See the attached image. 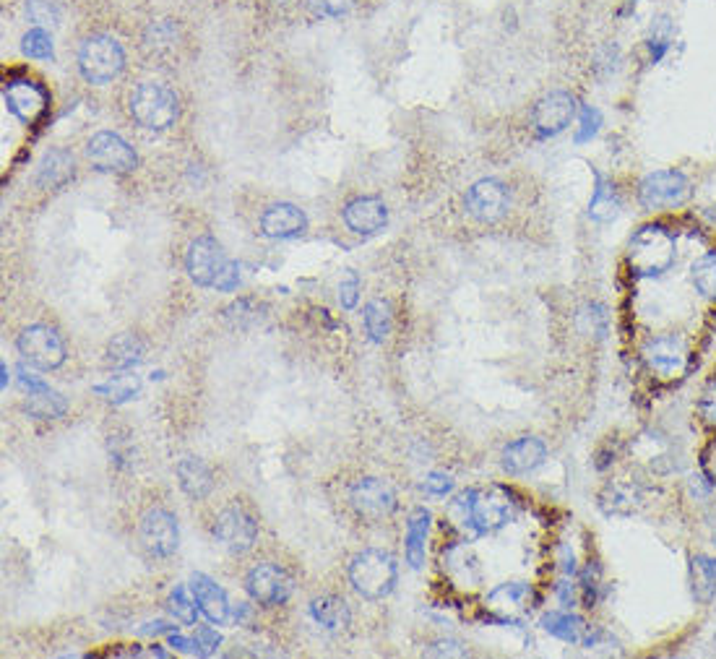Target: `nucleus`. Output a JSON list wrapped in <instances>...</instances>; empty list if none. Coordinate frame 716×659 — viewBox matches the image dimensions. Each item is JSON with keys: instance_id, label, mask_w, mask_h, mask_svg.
Masks as SVG:
<instances>
[{"instance_id": "1", "label": "nucleus", "mask_w": 716, "mask_h": 659, "mask_svg": "<svg viewBox=\"0 0 716 659\" xmlns=\"http://www.w3.org/2000/svg\"><path fill=\"white\" fill-rule=\"evenodd\" d=\"M448 521L464 540H477L511 524L519 516V501L508 488H469L448 503Z\"/></svg>"}, {"instance_id": "2", "label": "nucleus", "mask_w": 716, "mask_h": 659, "mask_svg": "<svg viewBox=\"0 0 716 659\" xmlns=\"http://www.w3.org/2000/svg\"><path fill=\"white\" fill-rule=\"evenodd\" d=\"M628 269L641 279L664 277L677 261V238L670 227L664 225H644L638 227L628 240V253H625Z\"/></svg>"}, {"instance_id": "3", "label": "nucleus", "mask_w": 716, "mask_h": 659, "mask_svg": "<svg viewBox=\"0 0 716 659\" xmlns=\"http://www.w3.org/2000/svg\"><path fill=\"white\" fill-rule=\"evenodd\" d=\"M399 563L386 550H362L349 563V584L365 600H383L394 592Z\"/></svg>"}, {"instance_id": "4", "label": "nucleus", "mask_w": 716, "mask_h": 659, "mask_svg": "<svg viewBox=\"0 0 716 659\" xmlns=\"http://www.w3.org/2000/svg\"><path fill=\"white\" fill-rule=\"evenodd\" d=\"M131 118L146 131H167L178 120V97L170 86L157 81H144L128 97Z\"/></svg>"}, {"instance_id": "5", "label": "nucleus", "mask_w": 716, "mask_h": 659, "mask_svg": "<svg viewBox=\"0 0 716 659\" xmlns=\"http://www.w3.org/2000/svg\"><path fill=\"white\" fill-rule=\"evenodd\" d=\"M125 66L120 42L107 34H92L79 47V71L89 84H110Z\"/></svg>"}, {"instance_id": "6", "label": "nucleus", "mask_w": 716, "mask_h": 659, "mask_svg": "<svg viewBox=\"0 0 716 659\" xmlns=\"http://www.w3.org/2000/svg\"><path fill=\"white\" fill-rule=\"evenodd\" d=\"M690 180L680 170H654L638 185V204L646 211H675L690 198Z\"/></svg>"}, {"instance_id": "7", "label": "nucleus", "mask_w": 716, "mask_h": 659, "mask_svg": "<svg viewBox=\"0 0 716 659\" xmlns=\"http://www.w3.org/2000/svg\"><path fill=\"white\" fill-rule=\"evenodd\" d=\"M641 360L651 376L672 381L688 370L690 350L683 337L677 334H651L641 347Z\"/></svg>"}, {"instance_id": "8", "label": "nucleus", "mask_w": 716, "mask_h": 659, "mask_svg": "<svg viewBox=\"0 0 716 659\" xmlns=\"http://www.w3.org/2000/svg\"><path fill=\"white\" fill-rule=\"evenodd\" d=\"M24 363L40 370H55L66 363V344L60 339L58 331L45 323H34L29 329H24L16 339Z\"/></svg>"}, {"instance_id": "9", "label": "nucleus", "mask_w": 716, "mask_h": 659, "mask_svg": "<svg viewBox=\"0 0 716 659\" xmlns=\"http://www.w3.org/2000/svg\"><path fill=\"white\" fill-rule=\"evenodd\" d=\"M86 157L92 159V165L102 172H115V175H128L138 167V157L133 146L123 141L118 133L102 131L89 139L86 144Z\"/></svg>"}, {"instance_id": "10", "label": "nucleus", "mask_w": 716, "mask_h": 659, "mask_svg": "<svg viewBox=\"0 0 716 659\" xmlns=\"http://www.w3.org/2000/svg\"><path fill=\"white\" fill-rule=\"evenodd\" d=\"M508 204H511L508 188L495 178L477 180L467 191V196H464L467 214L477 219V222H482V225H493V222L506 217Z\"/></svg>"}, {"instance_id": "11", "label": "nucleus", "mask_w": 716, "mask_h": 659, "mask_svg": "<svg viewBox=\"0 0 716 659\" xmlns=\"http://www.w3.org/2000/svg\"><path fill=\"white\" fill-rule=\"evenodd\" d=\"M230 266V258L224 256L222 245L214 238H196L185 253V269L188 277L198 287H217L219 277Z\"/></svg>"}, {"instance_id": "12", "label": "nucleus", "mask_w": 716, "mask_h": 659, "mask_svg": "<svg viewBox=\"0 0 716 659\" xmlns=\"http://www.w3.org/2000/svg\"><path fill=\"white\" fill-rule=\"evenodd\" d=\"M349 501H352V508L357 511V516L368 521H381L396 511L394 488H391L386 480H381V477L357 480L355 485H352Z\"/></svg>"}, {"instance_id": "13", "label": "nucleus", "mask_w": 716, "mask_h": 659, "mask_svg": "<svg viewBox=\"0 0 716 659\" xmlns=\"http://www.w3.org/2000/svg\"><path fill=\"white\" fill-rule=\"evenodd\" d=\"M576 118V99L568 92H550L532 110V126L539 139H552L571 126Z\"/></svg>"}, {"instance_id": "14", "label": "nucleus", "mask_w": 716, "mask_h": 659, "mask_svg": "<svg viewBox=\"0 0 716 659\" xmlns=\"http://www.w3.org/2000/svg\"><path fill=\"white\" fill-rule=\"evenodd\" d=\"M245 589H248L250 600L258 602V605L276 607L290 600L292 579L282 566L261 563V566H256L248 574V579H245Z\"/></svg>"}, {"instance_id": "15", "label": "nucleus", "mask_w": 716, "mask_h": 659, "mask_svg": "<svg viewBox=\"0 0 716 659\" xmlns=\"http://www.w3.org/2000/svg\"><path fill=\"white\" fill-rule=\"evenodd\" d=\"M534 602H537V594L524 581H508V584H500L487 594L490 613L495 615L498 623H508V626L519 623L524 615L532 613Z\"/></svg>"}, {"instance_id": "16", "label": "nucleus", "mask_w": 716, "mask_h": 659, "mask_svg": "<svg viewBox=\"0 0 716 659\" xmlns=\"http://www.w3.org/2000/svg\"><path fill=\"white\" fill-rule=\"evenodd\" d=\"M141 542L157 558H170L180 545L178 519L167 508H152L141 519Z\"/></svg>"}, {"instance_id": "17", "label": "nucleus", "mask_w": 716, "mask_h": 659, "mask_svg": "<svg viewBox=\"0 0 716 659\" xmlns=\"http://www.w3.org/2000/svg\"><path fill=\"white\" fill-rule=\"evenodd\" d=\"M214 534L232 553H248L258 537V521L243 506H230L217 516Z\"/></svg>"}, {"instance_id": "18", "label": "nucleus", "mask_w": 716, "mask_h": 659, "mask_svg": "<svg viewBox=\"0 0 716 659\" xmlns=\"http://www.w3.org/2000/svg\"><path fill=\"white\" fill-rule=\"evenodd\" d=\"M542 628L555 639L565 641V644H579L584 649H594L607 639V633L602 628L589 626L581 615L558 613V610L542 615Z\"/></svg>"}, {"instance_id": "19", "label": "nucleus", "mask_w": 716, "mask_h": 659, "mask_svg": "<svg viewBox=\"0 0 716 659\" xmlns=\"http://www.w3.org/2000/svg\"><path fill=\"white\" fill-rule=\"evenodd\" d=\"M3 99H6L8 110H11L16 118L27 120V123L40 118V115L45 113V107L50 105V94L45 92V86L32 79L8 81Z\"/></svg>"}, {"instance_id": "20", "label": "nucleus", "mask_w": 716, "mask_h": 659, "mask_svg": "<svg viewBox=\"0 0 716 659\" xmlns=\"http://www.w3.org/2000/svg\"><path fill=\"white\" fill-rule=\"evenodd\" d=\"M547 459V446L534 435H524V438H516L503 449V456H500V467L506 469L511 477H524L537 472Z\"/></svg>"}, {"instance_id": "21", "label": "nucleus", "mask_w": 716, "mask_h": 659, "mask_svg": "<svg viewBox=\"0 0 716 659\" xmlns=\"http://www.w3.org/2000/svg\"><path fill=\"white\" fill-rule=\"evenodd\" d=\"M646 506V488L638 482H607L599 493V508L607 516H633Z\"/></svg>"}, {"instance_id": "22", "label": "nucleus", "mask_w": 716, "mask_h": 659, "mask_svg": "<svg viewBox=\"0 0 716 659\" xmlns=\"http://www.w3.org/2000/svg\"><path fill=\"white\" fill-rule=\"evenodd\" d=\"M388 222V209L381 198L362 196L344 206V225L357 235H375Z\"/></svg>"}, {"instance_id": "23", "label": "nucleus", "mask_w": 716, "mask_h": 659, "mask_svg": "<svg viewBox=\"0 0 716 659\" xmlns=\"http://www.w3.org/2000/svg\"><path fill=\"white\" fill-rule=\"evenodd\" d=\"M308 227V217L295 204H274L263 211L261 232L266 238H297Z\"/></svg>"}, {"instance_id": "24", "label": "nucleus", "mask_w": 716, "mask_h": 659, "mask_svg": "<svg viewBox=\"0 0 716 659\" xmlns=\"http://www.w3.org/2000/svg\"><path fill=\"white\" fill-rule=\"evenodd\" d=\"M193 597L198 602V610L206 615L209 623H217L222 626L224 620L230 618V602H227V594L219 587L217 581H211L206 574H196L191 581Z\"/></svg>"}, {"instance_id": "25", "label": "nucleus", "mask_w": 716, "mask_h": 659, "mask_svg": "<svg viewBox=\"0 0 716 659\" xmlns=\"http://www.w3.org/2000/svg\"><path fill=\"white\" fill-rule=\"evenodd\" d=\"M430 524H433V516L427 508H414L412 514H409L407 521V547H404V553H407V563L412 568H422L425 566V558H427V534H430Z\"/></svg>"}, {"instance_id": "26", "label": "nucleus", "mask_w": 716, "mask_h": 659, "mask_svg": "<svg viewBox=\"0 0 716 659\" xmlns=\"http://www.w3.org/2000/svg\"><path fill=\"white\" fill-rule=\"evenodd\" d=\"M178 480H180V488L188 498L193 501H204L206 495L211 493L214 488V475H211V469L206 467L201 459L196 456H185L178 462Z\"/></svg>"}, {"instance_id": "27", "label": "nucleus", "mask_w": 716, "mask_h": 659, "mask_svg": "<svg viewBox=\"0 0 716 659\" xmlns=\"http://www.w3.org/2000/svg\"><path fill=\"white\" fill-rule=\"evenodd\" d=\"M688 581H690V594L698 605H711L716 597V571H714V558L706 555H690L688 563Z\"/></svg>"}, {"instance_id": "28", "label": "nucleus", "mask_w": 716, "mask_h": 659, "mask_svg": "<svg viewBox=\"0 0 716 659\" xmlns=\"http://www.w3.org/2000/svg\"><path fill=\"white\" fill-rule=\"evenodd\" d=\"M620 214V196L618 188L610 178L599 175L597 172V185H594L592 201H589V217L599 225H607V222H615Z\"/></svg>"}, {"instance_id": "29", "label": "nucleus", "mask_w": 716, "mask_h": 659, "mask_svg": "<svg viewBox=\"0 0 716 659\" xmlns=\"http://www.w3.org/2000/svg\"><path fill=\"white\" fill-rule=\"evenodd\" d=\"M144 363V342L136 334H120L107 344V365L115 370H131Z\"/></svg>"}, {"instance_id": "30", "label": "nucleus", "mask_w": 716, "mask_h": 659, "mask_svg": "<svg viewBox=\"0 0 716 659\" xmlns=\"http://www.w3.org/2000/svg\"><path fill=\"white\" fill-rule=\"evenodd\" d=\"M310 615L323 628H329V631H339V628L349 626V605L342 597H334V594H326V597H318V600L310 602Z\"/></svg>"}, {"instance_id": "31", "label": "nucleus", "mask_w": 716, "mask_h": 659, "mask_svg": "<svg viewBox=\"0 0 716 659\" xmlns=\"http://www.w3.org/2000/svg\"><path fill=\"white\" fill-rule=\"evenodd\" d=\"M73 178V157L68 152H55L47 154L40 165V175H37V183L42 188H60L63 183Z\"/></svg>"}, {"instance_id": "32", "label": "nucleus", "mask_w": 716, "mask_h": 659, "mask_svg": "<svg viewBox=\"0 0 716 659\" xmlns=\"http://www.w3.org/2000/svg\"><path fill=\"white\" fill-rule=\"evenodd\" d=\"M362 321H365V331L375 344H381L383 339L391 334L394 326V316H391V305L386 300H370L362 310Z\"/></svg>"}, {"instance_id": "33", "label": "nucleus", "mask_w": 716, "mask_h": 659, "mask_svg": "<svg viewBox=\"0 0 716 659\" xmlns=\"http://www.w3.org/2000/svg\"><path fill=\"white\" fill-rule=\"evenodd\" d=\"M94 391H97L99 396H105L107 402L125 404L138 396V391H141V378H138L136 373H128V370H125V373L112 376L107 383L94 386Z\"/></svg>"}, {"instance_id": "34", "label": "nucleus", "mask_w": 716, "mask_h": 659, "mask_svg": "<svg viewBox=\"0 0 716 659\" xmlns=\"http://www.w3.org/2000/svg\"><path fill=\"white\" fill-rule=\"evenodd\" d=\"M690 282H693V287H696V292L703 300L716 303V251L703 253L701 258L693 261V266H690Z\"/></svg>"}, {"instance_id": "35", "label": "nucleus", "mask_w": 716, "mask_h": 659, "mask_svg": "<svg viewBox=\"0 0 716 659\" xmlns=\"http://www.w3.org/2000/svg\"><path fill=\"white\" fill-rule=\"evenodd\" d=\"M68 402L58 391H53L50 386L42 391H34L29 394V402H27V412L37 420H55V417L66 415Z\"/></svg>"}, {"instance_id": "36", "label": "nucleus", "mask_w": 716, "mask_h": 659, "mask_svg": "<svg viewBox=\"0 0 716 659\" xmlns=\"http://www.w3.org/2000/svg\"><path fill=\"white\" fill-rule=\"evenodd\" d=\"M672 37H675V29H672V21L667 19V16H662V19L654 21V27H651V34H649L651 63H659L664 55L670 53Z\"/></svg>"}, {"instance_id": "37", "label": "nucleus", "mask_w": 716, "mask_h": 659, "mask_svg": "<svg viewBox=\"0 0 716 659\" xmlns=\"http://www.w3.org/2000/svg\"><path fill=\"white\" fill-rule=\"evenodd\" d=\"M167 607H170V613L183 623V626H193L196 623V615H198V602L196 597H188V589L185 587H175L170 594V600H167Z\"/></svg>"}, {"instance_id": "38", "label": "nucleus", "mask_w": 716, "mask_h": 659, "mask_svg": "<svg viewBox=\"0 0 716 659\" xmlns=\"http://www.w3.org/2000/svg\"><path fill=\"white\" fill-rule=\"evenodd\" d=\"M21 50H24V55H29V58L50 60L53 58V40H50V34H47L45 29H32V32L24 34Z\"/></svg>"}, {"instance_id": "39", "label": "nucleus", "mask_w": 716, "mask_h": 659, "mask_svg": "<svg viewBox=\"0 0 716 659\" xmlns=\"http://www.w3.org/2000/svg\"><path fill=\"white\" fill-rule=\"evenodd\" d=\"M579 131H576V144H589L599 133L602 128V113H599L597 107L592 105H584L581 107V115H579Z\"/></svg>"}, {"instance_id": "40", "label": "nucleus", "mask_w": 716, "mask_h": 659, "mask_svg": "<svg viewBox=\"0 0 716 659\" xmlns=\"http://www.w3.org/2000/svg\"><path fill=\"white\" fill-rule=\"evenodd\" d=\"M698 415L706 425L716 428V381H709L703 386L701 396H698Z\"/></svg>"}, {"instance_id": "41", "label": "nucleus", "mask_w": 716, "mask_h": 659, "mask_svg": "<svg viewBox=\"0 0 716 659\" xmlns=\"http://www.w3.org/2000/svg\"><path fill=\"white\" fill-rule=\"evenodd\" d=\"M422 490L427 495H435V498H446L454 490V477L446 475V472H430L422 482Z\"/></svg>"}, {"instance_id": "42", "label": "nucleus", "mask_w": 716, "mask_h": 659, "mask_svg": "<svg viewBox=\"0 0 716 659\" xmlns=\"http://www.w3.org/2000/svg\"><path fill=\"white\" fill-rule=\"evenodd\" d=\"M355 6V0H310V8L318 16H329V19H339Z\"/></svg>"}, {"instance_id": "43", "label": "nucleus", "mask_w": 716, "mask_h": 659, "mask_svg": "<svg viewBox=\"0 0 716 659\" xmlns=\"http://www.w3.org/2000/svg\"><path fill=\"white\" fill-rule=\"evenodd\" d=\"M427 657H467V649L454 639H441V641H433V644L425 649Z\"/></svg>"}, {"instance_id": "44", "label": "nucleus", "mask_w": 716, "mask_h": 659, "mask_svg": "<svg viewBox=\"0 0 716 659\" xmlns=\"http://www.w3.org/2000/svg\"><path fill=\"white\" fill-rule=\"evenodd\" d=\"M584 318L589 321V329H592L599 339L605 337V334H607V310L602 308V305H599V303L586 305Z\"/></svg>"}, {"instance_id": "45", "label": "nucleus", "mask_w": 716, "mask_h": 659, "mask_svg": "<svg viewBox=\"0 0 716 659\" xmlns=\"http://www.w3.org/2000/svg\"><path fill=\"white\" fill-rule=\"evenodd\" d=\"M219 644H222V636L217 631H211V628H198L196 631V646L201 657H209V654L217 652Z\"/></svg>"}, {"instance_id": "46", "label": "nucleus", "mask_w": 716, "mask_h": 659, "mask_svg": "<svg viewBox=\"0 0 716 659\" xmlns=\"http://www.w3.org/2000/svg\"><path fill=\"white\" fill-rule=\"evenodd\" d=\"M701 472L709 477V482L716 488V438L706 443V449L701 451Z\"/></svg>"}, {"instance_id": "47", "label": "nucleus", "mask_w": 716, "mask_h": 659, "mask_svg": "<svg viewBox=\"0 0 716 659\" xmlns=\"http://www.w3.org/2000/svg\"><path fill=\"white\" fill-rule=\"evenodd\" d=\"M357 297H360V282H357V277L352 274V277H349L347 282H342V287H339V303H342V308L352 310L357 305Z\"/></svg>"}, {"instance_id": "48", "label": "nucleus", "mask_w": 716, "mask_h": 659, "mask_svg": "<svg viewBox=\"0 0 716 659\" xmlns=\"http://www.w3.org/2000/svg\"><path fill=\"white\" fill-rule=\"evenodd\" d=\"M711 488H714V485H711L709 477L703 475V472H701V475H693L688 480V493L693 495L696 501H706V498L711 495Z\"/></svg>"}, {"instance_id": "49", "label": "nucleus", "mask_w": 716, "mask_h": 659, "mask_svg": "<svg viewBox=\"0 0 716 659\" xmlns=\"http://www.w3.org/2000/svg\"><path fill=\"white\" fill-rule=\"evenodd\" d=\"M29 16H32L37 24H47V21L55 19V11L53 6H47L45 0H32V3H29Z\"/></svg>"}, {"instance_id": "50", "label": "nucleus", "mask_w": 716, "mask_h": 659, "mask_svg": "<svg viewBox=\"0 0 716 659\" xmlns=\"http://www.w3.org/2000/svg\"><path fill=\"white\" fill-rule=\"evenodd\" d=\"M237 279H240V274H237V264H232V261H230V266H227V269H224L222 277H219L217 290L232 292V290H235V287H237Z\"/></svg>"}, {"instance_id": "51", "label": "nucleus", "mask_w": 716, "mask_h": 659, "mask_svg": "<svg viewBox=\"0 0 716 659\" xmlns=\"http://www.w3.org/2000/svg\"><path fill=\"white\" fill-rule=\"evenodd\" d=\"M19 373H21V386H24V389H29V394H34V391L47 389V383L42 381V378L34 376V373H29L27 365H21Z\"/></svg>"}, {"instance_id": "52", "label": "nucleus", "mask_w": 716, "mask_h": 659, "mask_svg": "<svg viewBox=\"0 0 716 659\" xmlns=\"http://www.w3.org/2000/svg\"><path fill=\"white\" fill-rule=\"evenodd\" d=\"M170 646L172 649H178V652L185 654H198V646L196 639H185V636H178V633H170Z\"/></svg>"}, {"instance_id": "53", "label": "nucleus", "mask_w": 716, "mask_h": 659, "mask_svg": "<svg viewBox=\"0 0 716 659\" xmlns=\"http://www.w3.org/2000/svg\"><path fill=\"white\" fill-rule=\"evenodd\" d=\"M172 628L175 626H167L165 620H154V623H146L138 633H144V636H159V633H172Z\"/></svg>"}, {"instance_id": "54", "label": "nucleus", "mask_w": 716, "mask_h": 659, "mask_svg": "<svg viewBox=\"0 0 716 659\" xmlns=\"http://www.w3.org/2000/svg\"><path fill=\"white\" fill-rule=\"evenodd\" d=\"M6 386H8V365L3 363V389H6Z\"/></svg>"}, {"instance_id": "55", "label": "nucleus", "mask_w": 716, "mask_h": 659, "mask_svg": "<svg viewBox=\"0 0 716 659\" xmlns=\"http://www.w3.org/2000/svg\"><path fill=\"white\" fill-rule=\"evenodd\" d=\"M714 571H716V558H714Z\"/></svg>"}]
</instances>
